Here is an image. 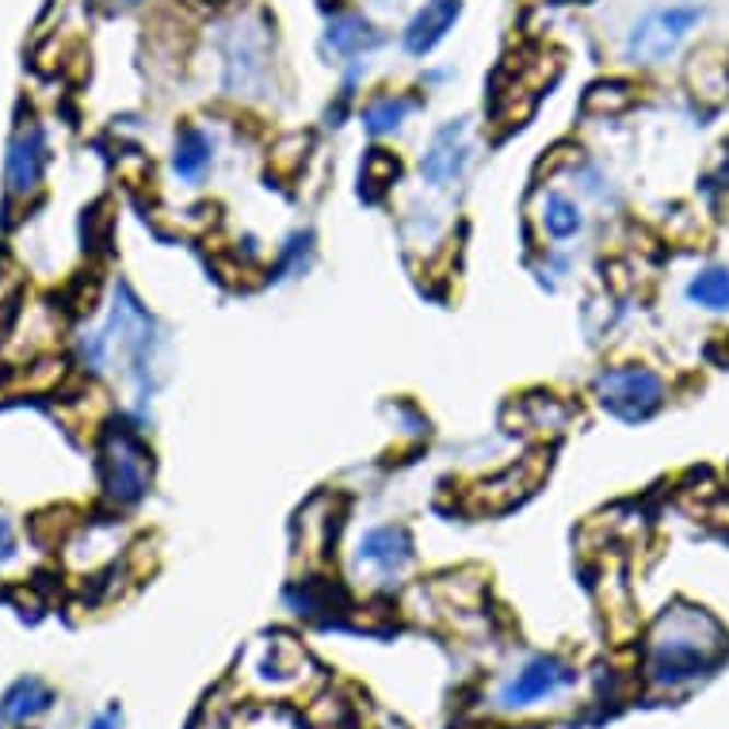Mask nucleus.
<instances>
[{
  "label": "nucleus",
  "instance_id": "f257e3e1",
  "mask_svg": "<svg viewBox=\"0 0 729 729\" xmlns=\"http://www.w3.org/2000/svg\"><path fill=\"white\" fill-rule=\"evenodd\" d=\"M726 657V630L703 608L664 611L649 638L646 672L657 687H687L695 680L710 676Z\"/></svg>",
  "mask_w": 729,
  "mask_h": 729
},
{
  "label": "nucleus",
  "instance_id": "f03ea898",
  "mask_svg": "<svg viewBox=\"0 0 729 729\" xmlns=\"http://www.w3.org/2000/svg\"><path fill=\"white\" fill-rule=\"evenodd\" d=\"M699 20H703V8H695V4L653 8V12H646L630 27L626 46H623V58L630 61V66H661L664 58H672V54L680 50V43L692 35V27Z\"/></svg>",
  "mask_w": 729,
  "mask_h": 729
},
{
  "label": "nucleus",
  "instance_id": "7ed1b4c3",
  "mask_svg": "<svg viewBox=\"0 0 729 729\" xmlns=\"http://www.w3.org/2000/svg\"><path fill=\"white\" fill-rule=\"evenodd\" d=\"M595 397L618 420H646L664 402V382L649 367H611L595 379Z\"/></svg>",
  "mask_w": 729,
  "mask_h": 729
},
{
  "label": "nucleus",
  "instance_id": "20e7f679",
  "mask_svg": "<svg viewBox=\"0 0 729 729\" xmlns=\"http://www.w3.org/2000/svg\"><path fill=\"white\" fill-rule=\"evenodd\" d=\"M577 684V672L558 657H531L516 676H508V684L497 692L500 710H528L535 703H546L554 695H562L566 687Z\"/></svg>",
  "mask_w": 729,
  "mask_h": 729
},
{
  "label": "nucleus",
  "instance_id": "39448f33",
  "mask_svg": "<svg viewBox=\"0 0 729 729\" xmlns=\"http://www.w3.org/2000/svg\"><path fill=\"white\" fill-rule=\"evenodd\" d=\"M104 485L115 505H138L149 489V454L130 432H112L104 447Z\"/></svg>",
  "mask_w": 729,
  "mask_h": 729
},
{
  "label": "nucleus",
  "instance_id": "423d86ee",
  "mask_svg": "<svg viewBox=\"0 0 729 729\" xmlns=\"http://www.w3.org/2000/svg\"><path fill=\"white\" fill-rule=\"evenodd\" d=\"M46 161H50V149H46V135L35 119L20 123L8 142L4 157V187L12 199H31V195L43 187Z\"/></svg>",
  "mask_w": 729,
  "mask_h": 729
},
{
  "label": "nucleus",
  "instance_id": "0eeeda50",
  "mask_svg": "<svg viewBox=\"0 0 729 729\" xmlns=\"http://www.w3.org/2000/svg\"><path fill=\"white\" fill-rule=\"evenodd\" d=\"M470 157H474V146H470L466 123H447L443 130H436L432 146L420 157V180L428 187H451L454 180H462Z\"/></svg>",
  "mask_w": 729,
  "mask_h": 729
},
{
  "label": "nucleus",
  "instance_id": "6e6552de",
  "mask_svg": "<svg viewBox=\"0 0 729 729\" xmlns=\"http://www.w3.org/2000/svg\"><path fill=\"white\" fill-rule=\"evenodd\" d=\"M413 558V539L405 528H394V523H386V528H371L363 539H359V566L374 569V577L379 581H394V577H402V569L409 566Z\"/></svg>",
  "mask_w": 729,
  "mask_h": 729
},
{
  "label": "nucleus",
  "instance_id": "1a4fd4ad",
  "mask_svg": "<svg viewBox=\"0 0 729 729\" xmlns=\"http://www.w3.org/2000/svg\"><path fill=\"white\" fill-rule=\"evenodd\" d=\"M454 15H459V0H428V4L413 15L409 27H405V50L409 54L432 50L439 38L451 31Z\"/></svg>",
  "mask_w": 729,
  "mask_h": 729
},
{
  "label": "nucleus",
  "instance_id": "9d476101",
  "mask_svg": "<svg viewBox=\"0 0 729 729\" xmlns=\"http://www.w3.org/2000/svg\"><path fill=\"white\" fill-rule=\"evenodd\" d=\"M210 164H215V138H210L202 127L180 130L176 149H172V172H176V180H184V184H199V180L210 172Z\"/></svg>",
  "mask_w": 729,
  "mask_h": 729
},
{
  "label": "nucleus",
  "instance_id": "9b49d317",
  "mask_svg": "<svg viewBox=\"0 0 729 729\" xmlns=\"http://www.w3.org/2000/svg\"><path fill=\"white\" fill-rule=\"evenodd\" d=\"M50 707H54L50 687H46L43 680L27 676V680H15V684L8 687L4 703H0V718H4V722H27V718H35V715H46Z\"/></svg>",
  "mask_w": 729,
  "mask_h": 729
},
{
  "label": "nucleus",
  "instance_id": "f8f14e48",
  "mask_svg": "<svg viewBox=\"0 0 729 729\" xmlns=\"http://www.w3.org/2000/svg\"><path fill=\"white\" fill-rule=\"evenodd\" d=\"M539 225L551 241H574L577 233L585 230V215L569 195L562 192H546L543 207H539Z\"/></svg>",
  "mask_w": 729,
  "mask_h": 729
},
{
  "label": "nucleus",
  "instance_id": "ddd939ff",
  "mask_svg": "<svg viewBox=\"0 0 729 729\" xmlns=\"http://www.w3.org/2000/svg\"><path fill=\"white\" fill-rule=\"evenodd\" d=\"M687 298L703 310H715L722 313L729 310V268L722 264H710V268L695 271L692 284H687Z\"/></svg>",
  "mask_w": 729,
  "mask_h": 729
},
{
  "label": "nucleus",
  "instance_id": "4468645a",
  "mask_svg": "<svg viewBox=\"0 0 729 729\" xmlns=\"http://www.w3.org/2000/svg\"><path fill=\"white\" fill-rule=\"evenodd\" d=\"M409 112H413V100L382 96L363 112V123L371 135H394V130H402V123L409 119Z\"/></svg>",
  "mask_w": 729,
  "mask_h": 729
},
{
  "label": "nucleus",
  "instance_id": "2eb2a0df",
  "mask_svg": "<svg viewBox=\"0 0 729 729\" xmlns=\"http://www.w3.org/2000/svg\"><path fill=\"white\" fill-rule=\"evenodd\" d=\"M328 43H333L340 54H356V50H363V46H371L374 35L363 20H340L333 31H328Z\"/></svg>",
  "mask_w": 729,
  "mask_h": 729
},
{
  "label": "nucleus",
  "instance_id": "dca6fc26",
  "mask_svg": "<svg viewBox=\"0 0 729 729\" xmlns=\"http://www.w3.org/2000/svg\"><path fill=\"white\" fill-rule=\"evenodd\" d=\"M12 558H15V528L8 516H0V566H8Z\"/></svg>",
  "mask_w": 729,
  "mask_h": 729
},
{
  "label": "nucleus",
  "instance_id": "f3484780",
  "mask_svg": "<svg viewBox=\"0 0 729 729\" xmlns=\"http://www.w3.org/2000/svg\"><path fill=\"white\" fill-rule=\"evenodd\" d=\"M119 722H123V715H119V707H107L104 715L96 718L89 729H119Z\"/></svg>",
  "mask_w": 729,
  "mask_h": 729
},
{
  "label": "nucleus",
  "instance_id": "a211bd4d",
  "mask_svg": "<svg viewBox=\"0 0 729 729\" xmlns=\"http://www.w3.org/2000/svg\"><path fill=\"white\" fill-rule=\"evenodd\" d=\"M112 8H135V4H142V0H107Z\"/></svg>",
  "mask_w": 729,
  "mask_h": 729
}]
</instances>
